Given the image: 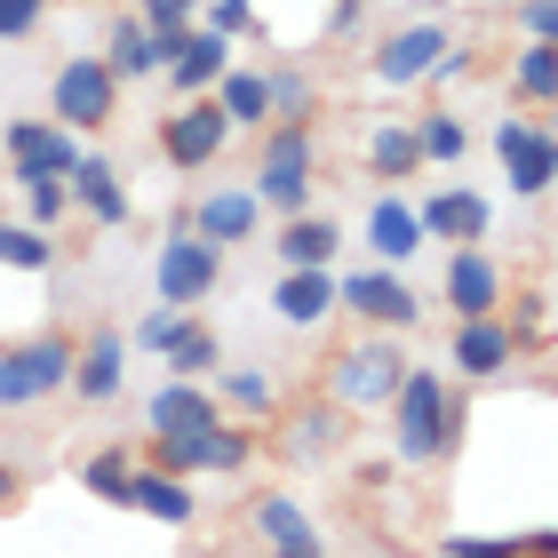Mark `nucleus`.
<instances>
[{"label": "nucleus", "instance_id": "f8f14e48", "mask_svg": "<svg viewBox=\"0 0 558 558\" xmlns=\"http://www.w3.org/2000/svg\"><path fill=\"white\" fill-rule=\"evenodd\" d=\"M415 223H423V240H439V247H471V240L495 232V199L487 192H463V184H439L415 208Z\"/></svg>", "mask_w": 558, "mask_h": 558}, {"label": "nucleus", "instance_id": "c9c22d12", "mask_svg": "<svg viewBox=\"0 0 558 558\" xmlns=\"http://www.w3.org/2000/svg\"><path fill=\"white\" fill-rule=\"evenodd\" d=\"M336 399L327 408H312V415H295V439H288V454H303V463H319V454H336Z\"/></svg>", "mask_w": 558, "mask_h": 558}, {"label": "nucleus", "instance_id": "c85d7f7f", "mask_svg": "<svg viewBox=\"0 0 558 558\" xmlns=\"http://www.w3.org/2000/svg\"><path fill=\"white\" fill-rule=\"evenodd\" d=\"M408 129H415V151H423L430 168H454V160L471 151V129H463L454 112H423V120H408Z\"/></svg>", "mask_w": 558, "mask_h": 558}, {"label": "nucleus", "instance_id": "aec40b11", "mask_svg": "<svg viewBox=\"0 0 558 558\" xmlns=\"http://www.w3.org/2000/svg\"><path fill=\"white\" fill-rule=\"evenodd\" d=\"M129 511H144V519H160V526H192L199 519V495H192V478L184 471H160V463H136V478H129Z\"/></svg>", "mask_w": 558, "mask_h": 558}, {"label": "nucleus", "instance_id": "4be33fe9", "mask_svg": "<svg viewBox=\"0 0 558 558\" xmlns=\"http://www.w3.org/2000/svg\"><path fill=\"white\" fill-rule=\"evenodd\" d=\"M144 415H151V430H199V423H216V391L199 375H168Z\"/></svg>", "mask_w": 558, "mask_h": 558}, {"label": "nucleus", "instance_id": "bb28decb", "mask_svg": "<svg viewBox=\"0 0 558 558\" xmlns=\"http://www.w3.org/2000/svg\"><path fill=\"white\" fill-rule=\"evenodd\" d=\"M336 247H343L336 216L295 208V216H288V232H279V264H336Z\"/></svg>", "mask_w": 558, "mask_h": 558}, {"label": "nucleus", "instance_id": "dca6fc26", "mask_svg": "<svg viewBox=\"0 0 558 558\" xmlns=\"http://www.w3.org/2000/svg\"><path fill=\"white\" fill-rule=\"evenodd\" d=\"M519 360V336H511V319L502 312H478L454 327V375H471V384H487V375H502Z\"/></svg>", "mask_w": 558, "mask_h": 558}, {"label": "nucleus", "instance_id": "6e6552de", "mask_svg": "<svg viewBox=\"0 0 558 558\" xmlns=\"http://www.w3.org/2000/svg\"><path fill=\"white\" fill-rule=\"evenodd\" d=\"M447 48H454V33H447L439 16H423V24H399L391 40H375L367 72H375L384 88H415V81H430V64H439Z\"/></svg>", "mask_w": 558, "mask_h": 558}, {"label": "nucleus", "instance_id": "4c0bfd02", "mask_svg": "<svg viewBox=\"0 0 558 558\" xmlns=\"http://www.w3.org/2000/svg\"><path fill=\"white\" fill-rule=\"evenodd\" d=\"M208 33H223V40L256 33V0H216V9H208Z\"/></svg>", "mask_w": 558, "mask_h": 558}, {"label": "nucleus", "instance_id": "0eeeda50", "mask_svg": "<svg viewBox=\"0 0 558 558\" xmlns=\"http://www.w3.org/2000/svg\"><path fill=\"white\" fill-rule=\"evenodd\" d=\"M223 144H232V120H223V105L208 88L184 96V105L160 120V160H175V168H216Z\"/></svg>", "mask_w": 558, "mask_h": 558}, {"label": "nucleus", "instance_id": "6ab92c4d", "mask_svg": "<svg viewBox=\"0 0 558 558\" xmlns=\"http://www.w3.org/2000/svg\"><path fill=\"white\" fill-rule=\"evenodd\" d=\"M271 312L288 327H319L327 312H336V271H327V264H288L279 288H271Z\"/></svg>", "mask_w": 558, "mask_h": 558}, {"label": "nucleus", "instance_id": "473e14b6", "mask_svg": "<svg viewBox=\"0 0 558 558\" xmlns=\"http://www.w3.org/2000/svg\"><path fill=\"white\" fill-rule=\"evenodd\" d=\"M64 208H72V175H24V223L57 232Z\"/></svg>", "mask_w": 558, "mask_h": 558}, {"label": "nucleus", "instance_id": "e433bc0d", "mask_svg": "<svg viewBox=\"0 0 558 558\" xmlns=\"http://www.w3.org/2000/svg\"><path fill=\"white\" fill-rule=\"evenodd\" d=\"M216 391L232 399L240 415H271V375H264V367H232V375H216Z\"/></svg>", "mask_w": 558, "mask_h": 558}, {"label": "nucleus", "instance_id": "7c9ffc66", "mask_svg": "<svg viewBox=\"0 0 558 558\" xmlns=\"http://www.w3.org/2000/svg\"><path fill=\"white\" fill-rule=\"evenodd\" d=\"M129 478H136V454L129 447H96L88 463H81V487L96 502H129Z\"/></svg>", "mask_w": 558, "mask_h": 558}, {"label": "nucleus", "instance_id": "9b49d317", "mask_svg": "<svg viewBox=\"0 0 558 558\" xmlns=\"http://www.w3.org/2000/svg\"><path fill=\"white\" fill-rule=\"evenodd\" d=\"M151 40H160V72H168L184 96L216 88V72L232 64V40L208 33V24H175V33H151Z\"/></svg>", "mask_w": 558, "mask_h": 558}, {"label": "nucleus", "instance_id": "c756f323", "mask_svg": "<svg viewBox=\"0 0 558 558\" xmlns=\"http://www.w3.org/2000/svg\"><path fill=\"white\" fill-rule=\"evenodd\" d=\"M511 88L526 96V105H550V96H558V40H526V48H519Z\"/></svg>", "mask_w": 558, "mask_h": 558}, {"label": "nucleus", "instance_id": "a878e982", "mask_svg": "<svg viewBox=\"0 0 558 558\" xmlns=\"http://www.w3.org/2000/svg\"><path fill=\"white\" fill-rule=\"evenodd\" d=\"M367 168H375V184H408V175L423 168V151H415V129H408V120H375V136H367Z\"/></svg>", "mask_w": 558, "mask_h": 558}, {"label": "nucleus", "instance_id": "39448f33", "mask_svg": "<svg viewBox=\"0 0 558 558\" xmlns=\"http://www.w3.org/2000/svg\"><path fill=\"white\" fill-rule=\"evenodd\" d=\"M399 343H391V327H375V336L360 343V351H343L336 360V375H327V399H336L343 415H375L391 399V384H399Z\"/></svg>", "mask_w": 558, "mask_h": 558}, {"label": "nucleus", "instance_id": "a19ab883", "mask_svg": "<svg viewBox=\"0 0 558 558\" xmlns=\"http://www.w3.org/2000/svg\"><path fill=\"white\" fill-rule=\"evenodd\" d=\"M511 336H519V343H543V336H550V303H543V295H526V303H519Z\"/></svg>", "mask_w": 558, "mask_h": 558}, {"label": "nucleus", "instance_id": "cd10ccee", "mask_svg": "<svg viewBox=\"0 0 558 558\" xmlns=\"http://www.w3.org/2000/svg\"><path fill=\"white\" fill-rule=\"evenodd\" d=\"M160 360H168V375H216V367H223V351H216L208 327L184 312V319H175V336L160 343Z\"/></svg>", "mask_w": 558, "mask_h": 558}, {"label": "nucleus", "instance_id": "2eb2a0df", "mask_svg": "<svg viewBox=\"0 0 558 558\" xmlns=\"http://www.w3.org/2000/svg\"><path fill=\"white\" fill-rule=\"evenodd\" d=\"M81 144H72L64 120H9V175H72Z\"/></svg>", "mask_w": 558, "mask_h": 558}, {"label": "nucleus", "instance_id": "58836bf2", "mask_svg": "<svg viewBox=\"0 0 558 558\" xmlns=\"http://www.w3.org/2000/svg\"><path fill=\"white\" fill-rule=\"evenodd\" d=\"M40 9H48V0H0V40H33Z\"/></svg>", "mask_w": 558, "mask_h": 558}, {"label": "nucleus", "instance_id": "c03bdc74", "mask_svg": "<svg viewBox=\"0 0 558 558\" xmlns=\"http://www.w3.org/2000/svg\"><path fill=\"white\" fill-rule=\"evenodd\" d=\"M16 502H24V471L0 463V511H16Z\"/></svg>", "mask_w": 558, "mask_h": 558}, {"label": "nucleus", "instance_id": "ddd939ff", "mask_svg": "<svg viewBox=\"0 0 558 558\" xmlns=\"http://www.w3.org/2000/svg\"><path fill=\"white\" fill-rule=\"evenodd\" d=\"M120 384H129V336L120 327H96L88 343H72V399H88V408H112Z\"/></svg>", "mask_w": 558, "mask_h": 558}, {"label": "nucleus", "instance_id": "7ed1b4c3", "mask_svg": "<svg viewBox=\"0 0 558 558\" xmlns=\"http://www.w3.org/2000/svg\"><path fill=\"white\" fill-rule=\"evenodd\" d=\"M72 384V336H24V343H0V415L16 408H40Z\"/></svg>", "mask_w": 558, "mask_h": 558}, {"label": "nucleus", "instance_id": "f03ea898", "mask_svg": "<svg viewBox=\"0 0 558 558\" xmlns=\"http://www.w3.org/2000/svg\"><path fill=\"white\" fill-rule=\"evenodd\" d=\"M312 168H319V136L312 120H279V129L264 136V160H256V199L279 216L312 208Z\"/></svg>", "mask_w": 558, "mask_h": 558}, {"label": "nucleus", "instance_id": "72a5a7b5", "mask_svg": "<svg viewBox=\"0 0 558 558\" xmlns=\"http://www.w3.org/2000/svg\"><path fill=\"white\" fill-rule=\"evenodd\" d=\"M264 81H271V120H312V112H319V88H312V72L279 64V72H264Z\"/></svg>", "mask_w": 558, "mask_h": 558}, {"label": "nucleus", "instance_id": "f257e3e1", "mask_svg": "<svg viewBox=\"0 0 558 558\" xmlns=\"http://www.w3.org/2000/svg\"><path fill=\"white\" fill-rule=\"evenodd\" d=\"M384 408H391V454L399 463H447L454 439H463V391L439 367H399Z\"/></svg>", "mask_w": 558, "mask_h": 558}, {"label": "nucleus", "instance_id": "a211bd4d", "mask_svg": "<svg viewBox=\"0 0 558 558\" xmlns=\"http://www.w3.org/2000/svg\"><path fill=\"white\" fill-rule=\"evenodd\" d=\"M199 240H216V247H240V240H256V223H264V199L247 192V184H232V192H208L199 208L184 216Z\"/></svg>", "mask_w": 558, "mask_h": 558}, {"label": "nucleus", "instance_id": "37998d69", "mask_svg": "<svg viewBox=\"0 0 558 558\" xmlns=\"http://www.w3.org/2000/svg\"><path fill=\"white\" fill-rule=\"evenodd\" d=\"M519 24H526L535 40H558V0H526V9H519Z\"/></svg>", "mask_w": 558, "mask_h": 558}, {"label": "nucleus", "instance_id": "79ce46f5", "mask_svg": "<svg viewBox=\"0 0 558 558\" xmlns=\"http://www.w3.org/2000/svg\"><path fill=\"white\" fill-rule=\"evenodd\" d=\"M175 319H184L175 303H160V312H144V319H136V343H144V351H160V343L175 336Z\"/></svg>", "mask_w": 558, "mask_h": 558}, {"label": "nucleus", "instance_id": "f3484780", "mask_svg": "<svg viewBox=\"0 0 558 558\" xmlns=\"http://www.w3.org/2000/svg\"><path fill=\"white\" fill-rule=\"evenodd\" d=\"M247 519H256V535H264L279 558H319V550H327V535L312 526V511H303L295 495H256V511H247Z\"/></svg>", "mask_w": 558, "mask_h": 558}, {"label": "nucleus", "instance_id": "b1692460", "mask_svg": "<svg viewBox=\"0 0 558 558\" xmlns=\"http://www.w3.org/2000/svg\"><path fill=\"white\" fill-rule=\"evenodd\" d=\"M72 199H81L105 232H112V223H129V184H120L112 160H88V151H81V160H72Z\"/></svg>", "mask_w": 558, "mask_h": 558}, {"label": "nucleus", "instance_id": "9d476101", "mask_svg": "<svg viewBox=\"0 0 558 558\" xmlns=\"http://www.w3.org/2000/svg\"><path fill=\"white\" fill-rule=\"evenodd\" d=\"M495 160H502V184H511L519 199H543L558 184V144H550V129H535V120H502L495 129Z\"/></svg>", "mask_w": 558, "mask_h": 558}, {"label": "nucleus", "instance_id": "a18cd8bd", "mask_svg": "<svg viewBox=\"0 0 558 558\" xmlns=\"http://www.w3.org/2000/svg\"><path fill=\"white\" fill-rule=\"evenodd\" d=\"M360 9H367V0H336V9H327V33H351V24H360Z\"/></svg>", "mask_w": 558, "mask_h": 558}, {"label": "nucleus", "instance_id": "f704fd0d", "mask_svg": "<svg viewBox=\"0 0 558 558\" xmlns=\"http://www.w3.org/2000/svg\"><path fill=\"white\" fill-rule=\"evenodd\" d=\"M247 463H256V430H240V423H208V471H223V478H240Z\"/></svg>", "mask_w": 558, "mask_h": 558}, {"label": "nucleus", "instance_id": "412c9836", "mask_svg": "<svg viewBox=\"0 0 558 558\" xmlns=\"http://www.w3.org/2000/svg\"><path fill=\"white\" fill-rule=\"evenodd\" d=\"M367 247H375V264H408L415 247H423V223L415 208L399 192H375V208H367Z\"/></svg>", "mask_w": 558, "mask_h": 558}, {"label": "nucleus", "instance_id": "1a4fd4ad", "mask_svg": "<svg viewBox=\"0 0 558 558\" xmlns=\"http://www.w3.org/2000/svg\"><path fill=\"white\" fill-rule=\"evenodd\" d=\"M336 303H343V312H360L367 327H391V336H399V327H415L423 319V295L408 288V279H399L391 264H375V271H351V279H336Z\"/></svg>", "mask_w": 558, "mask_h": 558}, {"label": "nucleus", "instance_id": "ea45409f", "mask_svg": "<svg viewBox=\"0 0 558 558\" xmlns=\"http://www.w3.org/2000/svg\"><path fill=\"white\" fill-rule=\"evenodd\" d=\"M199 0H136V16L151 24V33H175V24H192Z\"/></svg>", "mask_w": 558, "mask_h": 558}, {"label": "nucleus", "instance_id": "2f4dec72", "mask_svg": "<svg viewBox=\"0 0 558 558\" xmlns=\"http://www.w3.org/2000/svg\"><path fill=\"white\" fill-rule=\"evenodd\" d=\"M0 264L9 271H48L57 264V240H48L40 223H0Z\"/></svg>", "mask_w": 558, "mask_h": 558}, {"label": "nucleus", "instance_id": "4468645a", "mask_svg": "<svg viewBox=\"0 0 558 558\" xmlns=\"http://www.w3.org/2000/svg\"><path fill=\"white\" fill-rule=\"evenodd\" d=\"M447 312H454V319L502 312V264L487 256V240H471V247H447Z\"/></svg>", "mask_w": 558, "mask_h": 558}, {"label": "nucleus", "instance_id": "20e7f679", "mask_svg": "<svg viewBox=\"0 0 558 558\" xmlns=\"http://www.w3.org/2000/svg\"><path fill=\"white\" fill-rule=\"evenodd\" d=\"M216 279H223V247L199 240L192 223H175L168 247H160V264H151V288H160V303H175V312H199V303L216 295Z\"/></svg>", "mask_w": 558, "mask_h": 558}, {"label": "nucleus", "instance_id": "423d86ee", "mask_svg": "<svg viewBox=\"0 0 558 558\" xmlns=\"http://www.w3.org/2000/svg\"><path fill=\"white\" fill-rule=\"evenodd\" d=\"M48 112L64 120V129H112L120 120V81L105 57H64L57 81H48Z\"/></svg>", "mask_w": 558, "mask_h": 558}, {"label": "nucleus", "instance_id": "393cba45", "mask_svg": "<svg viewBox=\"0 0 558 558\" xmlns=\"http://www.w3.org/2000/svg\"><path fill=\"white\" fill-rule=\"evenodd\" d=\"M105 64H112V81H120V88H129V81H151V72H160V40H151V24H144V16H120V24H112Z\"/></svg>", "mask_w": 558, "mask_h": 558}, {"label": "nucleus", "instance_id": "5701e85b", "mask_svg": "<svg viewBox=\"0 0 558 558\" xmlns=\"http://www.w3.org/2000/svg\"><path fill=\"white\" fill-rule=\"evenodd\" d=\"M208 96L223 105V120H232V129H264V120H271V81H264L256 64H223Z\"/></svg>", "mask_w": 558, "mask_h": 558}]
</instances>
